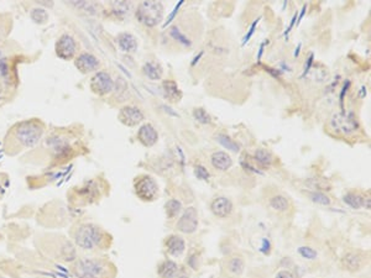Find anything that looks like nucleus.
<instances>
[{
	"label": "nucleus",
	"mask_w": 371,
	"mask_h": 278,
	"mask_svg": "<svg viewBox=\"0 0 371 278\" xmlns=\"http://www.w3.org/2000/svg\"><path fill=\"white\" fill-rule=\"evenodd\" d=\"M118 45L123 52L133 53L137 50L136 37L129 32H123L118 36Z\"/></svg>",
	"instance_id": "f3484780"
},
{
	"label": "nucleus",
	"mask_w": 371,
	"mask_h": 278,
	"mask_svg": "<svg viewBox=\"0 0 371 278\" xmlns=\"http://www.w3.org/2000/svg\"><path fill=\"white\" fill-rule=\"evenodd\" d=\"M144 113L139 108L133 105L124 106V108L120 109L119 114H118L119 122L125 126H130V128L139 125L144 120Z\"/></svg>",
	"instance_id": "f8f14e48"
},
{
	"label": "nucleus",
	"mask_w": 371,
	"mask_h": 278,
	"mask_svg": "<svg viewBox=\"0 0 371 278\" xmlns=\"http://www.w3.org/2000/svg\"><path fill=\"white\" fill-rule=\"evenodd\" d=\"M164 5L160 2H142L136 9V18L147 27H155L164 19Z\"/></svg>",
	"instance_id": "39448f33"
},
{
	"label": "nucleus",
	"mask_w": 371,
	"mask_h": 278,
	"mask_svg": "<svg viewBox=\"0 0 371 278\" xmlns=\"http://www.w3.org/2000/svg\"><path fill=\"white\" fill-rule=\"evenodd\" d=\"M256 24H257V21H255V22H254V24H252L251 29H250V32H249V35H246V36H245V38H244V42H246L247 40H249V38H250V36H251V35H252V33H254V30H255V26H256Z\"/></svg>",
	"instance_id": "c9c22d12"
},
{
	"label": "nucleus",
	"mask_w": 371,
	"mask_h": 278,
	"mask_svg": "<svg viewBox=\"0 0 371 278\" xmlns=\"http://www.w3.org/2000/svg\"><path fill=\"white\" fill-rule=\"evenodd\" d=\"M198 227V213L193 207L187 208L177 221V229L183 234H193Z\"/></svg>",
	"instance_id": "9b49d317"
},
{
	"label": "nucleus",
	"mask_w": 371,
	"mask_h": 278,
	"mask_svg": "<svg viewBox=\"0 0 371 278\" xmlns=\"http://www.w3.org/2000/svg\"><path fill=\"white\" fill-rule=\"evenodd\" d=\"M344 203L348 204L353 209H359L364 206V198L355 193H348L344 195Z\"/></svg>",
	"instance_id": "bb28decb"
},
{
	"label": "nucleus",
	"mask_w": 371,
	"mask_h": 278,
	"mask_svg": "<svg viewBox=\"0 0 371 278\" xmlns=\"http://www.w3.org/2000/svg\"><path fill=\"white\" fill-rule=\"evenodd\" d=\"M142 72L149 80L151 81H159L161 80L162 74H164V71H162V67L161 64L157 63V62L154 61H149L146 62L142 67Z\"/></svg>",
	"instance_id": "6ab92c4d"
},
{
	"label": "nucleus",
	"mask_w": 371,
	"mask_h": 278,
	"mask_svg": "<svg viewBox=\"0 0 371 278\" xmlns=\"http://www.w3.org/2000/svg\"><path fill=\"white\" fill-rule=\"evenodd\" d=\"M193 115H195V119L197 120V122H199L202 124H209L210 123V116L208 115V113L206 110H204V109H202V108L196 109Z\"/></svg>",
	"instance_id": "7c9ffc66"
},
{
	"label": "nucleus",
	"mask_w": 371,
	"mask_h": 278,
	"mask_svg": "<svg viewBox=\"0 0 371 278\" xmlns=\"http://www.w3.org/2000/svg\"><path fill=\"white\" fill-rule=\"evenodd\" d=\"M98 193H99V190H98V185L94 181L86 182L78 188H75L71 194L68 193V202H71L75 206L92 203L98 196Z\"/></svg>",
	"instance_id": "423d86ee"
},
{
	"label": "nucleus",
	"mask_w": 371,
	"mask_h": 278,
	"mask_svg": "<svg viewBox=\"0 0 371 278\" xmlns=\"http://www.w3.org/2000/svg\"><path fill=\"white\" fill-rule=\"evenodd\" d=\"M166 246H167L168 252L172 256H179V255L183 254L185 249L184 240L181 236H177V235H172V236L168 237Z\"/></svg>",
	"instance_id": "a211bd4d"
},
{
	"label": "nucleus",
	"mask_w": 371,
	"mask_h": 278,
	"mask_svg": "<svg viewBox=\"0 0 371 278\" xmlns=\"http://www.w3.org/2000/svg\"><path fill=\"white\" fill-rule=\"evenodd\" d=\"M177 271H178V267H177L176 263L173 261L167 260L160 265L157 273L161 278H173L176 276Z\"/></svg>",
	"instance_id": "5701e85b"
},
{
	"label": "nucleus",
	"mask_w": 371,
	"mask_h": 278,
	"mask_svg": "<svg viewBox=\"0 0 371 278\" xmlns=\"http://www.w3.org/2000/svg\"><path fill=\"white\" fill-rule=\"evenodd\" d=\"M309 198L312 199V202L314 203H318L322 204V206H329L330 204V199L328 198L324 193H320V192H313L309 194Z\"/></svg>",
	"instance_id": "c756f323"
},
{
	"label": "nucleus",
	"mask_w": 371,
	"mask_h": 278,
	"mask_svg": "<svg viewBox=\"0 0 371 278\" xmlns=\"http://www.w3.org/2000/svg\"><path fill=\"white\" fill-rule=\"evenodd\" d=\"M343 266H344L345 269L351 272H355L358 269L361 268L362 266V258L360 255L355 254V252H349L343 258Z\"/></svg>",
	"instance_id": "412c9836"
},
{
	"label": "nucleus",
	"mask_w": 371,
	"mask_h": 278,
	"mask_svg": "<svg viewBox=\"0 0 371 278\" xmlns=\"http://www.w3.org/2000/svg\"><path fill=\"white\" fill-rule=\"evenodd\" d=\"M216 141H218L220 145H223L224 147L228 148V150L233 151V152H238V151L240 150V146L224 134H219L218 136H216Z\"/></svg>",
	"instance_id": "cd10ccee"
},
{
	"label": "nucleus",
	"mask_w": 371,
	"mask_h": 278,
	"mask_svg": "<svg viewBox=\"0 0 371 278\" xmlns=\"http://www.w3.org/2000/svg\"><path fill=\"white\" fill-rule=\"evenodd\" d=\"M137 140L141 142L145 147H153L159 140V134L156 129L151 124H145L137 131Z\"/></svg>",
	"instance_id": "4468645a"
},
{
	"label": "nucleus",
	"mask_w": 371,
	"mask_h": 278,
	"mask_svg": "<svg viewBox=\"0 0 371 278\" xmlns=\"http://www.w3.org/2000/svg\"><path fill=\"white\" fill-rule=\"evenodd\" d=\"M69 240L76 249L94 252L109 245V235L97 224L91 221H77L68 230Z\"/></svg>",
	"instance_id": "f03ea898"
},
{
	"label": "nucleus",
	"mask_w": 371,
	"mask_h": 278,
	"mask_svg": "<svg viewBox=\"0 0 371 278\" xmlns=\"http://www.w3.org/2000/svg\"><path fill=\"white\" fill-rule=\"evenodd\" d=\"M55 51L58 58L63 61H69L77 57L78 44L76 38L69 33H63L60 36L55 45Z\"/></svg>",
	"instance_id": "1a4fd4ad"
},
{
	"label": "nucleus",
	"mask_w": 371,
	"mask_h": 278,
	"mask_svg": "<svg viewBox=\"0 0 371 278\" xmlns=\"http://www.w3.org/2000/svg\"><path fill=\"white\" fill-rule=\"evenodd\" d=\"M228 268H229V271L232 272V273H234V274H237V276H239V274H241L244 272V268H245V263H244L243 258L234 257V258H232V260L229 261V263H228Z\"/></svg>",
	"instance_id": "c85d7f7f"
},
{
	"label": "nucleus",
	"mask_w": 371,
	"mask_h": 278,
	"mask_svg": "<svg viewBox=\"0 0 371 278\" xmlns=\"http://www.w3.org/2000/svg\"><path fill=\"white\" fill-rule=\"evenodd\" d=\"M210 209H212L213 214L218 218H227L232 214L233 212V203L230 199L226 198V196H219L215 198L210 204Z\"/></svg>",
	"instance_id": "2eb2a0df"
},
{
	"label": "nucleus",
	"mask_w": 371,
	"mask_h": 278,
	"mask_svg": "<svg viewBox=\"0 0 371 278\" xmlns=\"http://www.w3.org/2000/svg\"><path fill=\"white\" fill-rule=\"evenodd\" d=\"M170 33L173 36V37L176 38L177 41H179V42H181V44L185 45V46H190V45H191L190 40H188V38L185 37L183 33H181V31L177 29L176 26L171 27V29H170Z\"/></svg>",
	"instance_id": "473e14b6"
},
{
	"label": "nucleus",
	"mask_w": 371,
	"mask_h": 278,
	"mask_svg": "<svg viewBox=\"0 0 371 278\" xmlns=\"http://www.w3.org/2000/svg\"><path fill=\"white\" fill-rule=\"evenodd\" d=\"M162 88H164L166 98H168L171 102H178L181 99V92H179L177 84L172 81H165L162 83Z\"/></svg>",
	"instance_id": "4be33fe9"
},
{
	"label": "nucleus",
	"mask_w": 371,
	"mask_h": 278,
	"mask_svg": "<svg viewBox=\"0 0 371 278\" xmlns=\"http://www.w3.org/2000/svg\"><path fill=\"white\" fill-rule=\"evenodd\" d=\"M165 209L168 218H176L181 213L182 203L179 201H176V199H171L165 204Z\"/></svg>",
	"instance_id": "393cba45"
},
{
	"label": "nucleus",
	"mask_w": 371,
	"mask_h": 278,
	"mask_svg": "<svg viewBox=\"0 0 371 278\" xmlns=\"http://www.w3.org/2000/svg\"><path fill=\"white\" fill-rule=\"evenodd\" d=\"M13 29V16L9 13L0 14V45L10 35Z\"/></svg>",
	"instance_id": "aec40b11"
},
{
	"label": "nucleus",
	"mask_w": 371,
	"mask_h": 278,
	"mask_svg": "<svg viewBox=\"0 0 371 278\" xmlns=\"http://www.w3.org/2000/svg\"><path fill=\"white\" fill-rule=\"evenodd\" d=\"M276 278H294L293 274L288 271H281L276 274Z\"/></svg>",
	"instance_id": "f704fd0d"
},
{
	"label": "nucleus",
	"mask_w": 371,
	"mask_h": 278,
	"mask_svg": "<svg viewBox=\"0 0 371 278\" xmlns=\"http://www.w3.org/2000/svg\"><path fill=\"white\" fill-rule=\"evenodd\" d=\"M115 83L112 78V75L105 71H98L91 78L89 82V88L94 94L99 95V97H104L108 95L109 93L114 91Z\"/></svg>",
	"instance_id": "9d476101"
},
{
	"label": "nucleus",
	"mask_w": 371,
	"mask_h": 278,
	"mask_svg": "<svg viewBox=\"0 0 371 278\" xmlns=\"http://www.w3.org/2000/svg\"><path fill=\"white\" fill-rule=\"evenodd\" d=\"M299 252H300L301 256H302L303 258H307V260H314V258L317 257V255H318L317 254L316 250H313L312 247H308V246L300 247Z\"/></svg>",
	"instance_id": "2f4dec72"
},
{
	"label": "nucleus",
	"mask_w": 371,
	"mask_h": 278,
	"mask_svg": "<svg viewBox=\"0 0 371 278\" xmlns=\"http://www.w3.org/2000/svg\"><path fill=\"white\" fill-rule=\"evenodd\" d=\"M210 162H212L213 167L219 171H228L233 166V160L227 152L223 151H218L214 152L210 157Z\"/></svg>",
	"instance_id": "dca6fc26"
},
{
	"label": "nucleus",
	"mask_w": 371,
	"mask_h": 278,
	"mask_svg": "<svg viewBox=\"0 0 371 278\" xmlns=\"http://www.w3.org/2000/svg\"><path fill=\"white\" fill-rule=\"evenodd\" d=\"M46 133V125L39 119L22 120L9 129L4 137L3 150L8 156H18L35 148Z\"/></svg>",
	"instance_id": "f257e3e1"
},
{
	"label": "nucleus",
	"mask_w": 371,
	"mask_h": 278,
	"mask_svg": "<svg viewBox=\"0 0 371 278\" xmlns=\"http://www.w3.org/2000/svg\"><path fill=\"white\" fill-rule=\"evenodd\" d=\"M69 272L75 278H114L115 267L103 257H77L69 263Z\"/></svg>",
	"instance_id": "7ed1b4c3"
},
{
	"label": "nucleus",
	"mask_w": 371,
	"mask_h": 278,
	"mask_svg": "<svg viewBox=\"0 0 371 278\" xmlns=\"http://www.w3.org/2000/svg\"><path fill=\"white\" fill-rule=\"evenodd\" d=\"M255 160L263 167H270L272 165V161H274L272 154L268 150H264V148H258V150L255 151Z\"/></svg>",
	"instance_id": "b1692460"
},
{
	"label": "nucleus",
	"mask_w": 371,
	"mask_h": 278,
	"mask_svg": "<svg viewBox=\"0 0 371 278\" xmlns=\"http://www.w3.org/2000/svg\"><path fill=\"white\" fill-rule=\"evenodd\" d=\"M134 189L136 195L144 202H153L159 195V185L150 176H140L135 179Z\"/></svg>",
	"instance_id": "6e6552de"
},
{
	"label": "nucleus",
	"mask_w": 371,
	"mask_h": 278,
	"mask_svg": "<svg viewBox=\"0 0 371 278\" xmlns=\"http://www.w3.org/2000/svg\"><path fill=\"white\" fill-rule=\"evenodd\" d=\"M330 129L334 133L349 136V135L356 133L359 124L354 113H340L334 115L333 119L330 120Z\"/></svg>",
	"instance_id": "0eeeda50"
},
{
	"label": "nucleus",
	"mask_w": 371,
	"mask_h": 278,
	"mask_svg": "<svg viewBox=\"0 0 371 278\" xmlns=\"http://www.w3.org/2000/svg\"><path fill=\"white\" fill-rule=\"evenodd\" d=\"M75 66L83 74H88V73L98 71V68L100 67V62L92 53L82 52L75 58Z\"/></svg>",
	"instance_id": "ddd939ff"
},
{
	"label": "nucleus",
	"mask_w": 371,
	"mask_h": 278,
	"mask_svg": "<svg viewBox=\"0 0 371 278\" xmlns=\"http://www.w3.org/2000/svg\"><path fill=\"white\" fill-rule=\"evenodd\" d=\"M36 150H39V148H36ZM39 151L42 154H45L46 158H49L50 156V161L60 164V161H62V160L68 158L69 152L72 151V146L69 144V139L67 137V135H64L63 133H58L47 137L45 140L44 146L40 147Z\"/></svg>",
	"instance_id": "20e7f679"
},
{
	"label": "nucleus",
	"mask_w": 371,
	"mask_h": 278,
	"mask_svg": "<svg viewBox=\"0 0 371 278\" xmlns=\"http://www.w3.org/2000/svg\"><path fill=\"white\" fill-rule=\"evenodd\" d=\"M195 173L199 179H203V181H208V178H209V172H208L203 166H197Z\"/></svg>",
	"instance_id": "72a5a7b5"
},
{
	"label": "nucleus",
	"mask_w": 371,
	"mask_h": 278,
	"mask_svg": "<svg viewBox=\"0 0 371 278\" xmlns=\"http://www.w3.org/2000/svg\"><path fill=\"white\" fill-rule=\"evenodd\" d=\"M270 206L277 212H286L288 209V201L282 195H275L270 199Z\"/></svg>",
	"instance_id": "a878e982"
}]
</instances>
